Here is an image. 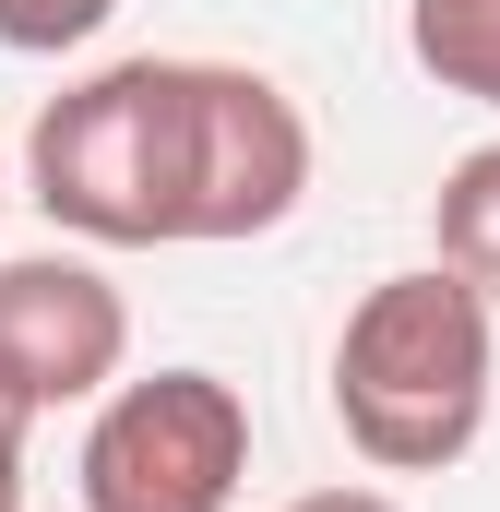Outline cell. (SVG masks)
<instances>
[{
	"instance_id": "6da1fadb",
	"label": "cell",
	"mask_w": 500,
	"mask_h": 512,
	"mask_svg": "<svg viewBox=\"0 0 500 512\" xmlns=\"http://www.w3.org/2000/svg\"><path fill=\"white\" fill-rule=\"evenodd\" d=\"M500 393V298H477L453 262L381 274L334 334V429L381 477H441L477 453Z\"/></svg>"
},
{
	"instance_id": "7a4b0ae2",
	"label": "cell",
	"mask_w": 500,
	"mask_h": 512,
	"mask_svg": "<svg viewBox=\"0 0 500 512\" xmlns=\"http://www.w3.org/2000/svg\"><path fill=\"white\" fill-rule=\"evenodd\" d=\"M24 203L84 251H179L191 215V60H108L24 131Z\"/></svg>"
},
{
	"instance_id": "3957f363",
	"label": "cell",
	"mask_w": 500,
	"mask_h": 512,
	"mask_svg": "<svg viewBox=\"0 0 500 512\" xmlns=\"http://www.w3.org/2000/svg\"><path fill=\"white\" fill-rule=\"evenodd\" d=\"M84 512H239L250 489V393L227 370H143L108 382L72 453Z\"/></svg>"
},
{
	"instance_id": "277c9868",
	"label": "cell",
	"mask_w": 500,
	"mask_h": 512,
	"mask_svg": "<svg viewBox=\"0 0 500 512\" xmlns=\"http://www.w3.org/2000/svg\"><path fill=\"white\" fill-rule=\"evenodd\" d=\"M298 203H310V108L250 60H191V215H179V251L274 239Z\"/></svg>"
},
{
	"instance_id": "5b68a950",
	"label": "cell",
	"mask_w": 500,
	"mask_h": 512,
	"mask_svg": "<svg viewBox=\"0 0 500 512\" xmlns=\"http://www.w3.org/2000/svg\"><path fill=\"white\" fill-rule=\"evenodd\" d=\"M131 370V298L84 251H12L0 262V382L36 417L96 405Z\"/></svg>"
},
{
	"instance_id": "8992f818",
	"label": "cell",
	"mask_w": 500,
	"mask_h": 512,
	"mask_svg": "<svg viewBox=\"0 0 500 512\" xmlns=\"http://www.w3.org/2000/svg\"><path fill=\"white\" fill-rule=\"evenodd\" d=\"M405 60L500 120V0H405Z\"/></svg>"
},
{
	"instance_id": "52a82bcc",
	"label": "cell",
	"mask_w": 500,
	"mask_h": 512,
	"mask_svg": "<svg viewBox=\"0 0 500 512\" xmlns=\"http://www.w3.org/2000/svg\"><path fill=\"white\" fill-rule=\"evenodd\" d=\"M429 239H441V262H453L477 298H500V143H477V155H453V167H441Z\"/></svg>"
},
{
	"instance_id": "ba28073f",
	"label": "cell",
	"mask_w": 500,
	"mask_h": 512,
	"mask_svg": "<svg viewBox=\"0 0 500 512\" xmlns=\"http://www.w3.org/2000/svg\"><path fill=\"white\" fill-rule=\"evenodd\" d=\"M108 12L120 0H0V48L12 60H72V48L108 36Z\"/></svg>"
},
{
	"instance_id": "9c48e42d",
	"label": "cell",
	"mask_w": 500,
	"mask_h": 512,
	"mask_svg": "<svg viewBox=\"0 0 500 512\" xmlns=\"http://www.w3.org/2000/svg\"><path fill=\"white\" fill-rule=\"evenodd\" d=\"M24 441H36V405L0 382V512H24Z\"/></svg>"
},
{
	"instance_id": "30bf717a",
	"label": "cell",
	"mask_w": 500,
	"mask_h": 512,
	"mask_svg": "<svg viewBox=\"0 0 500 512\" xmlns=\"http://www.w3.org/2000/svg\"><path fill=\"white\" fill-rule=\"evenodd\" d=\"M286 512H405V501H393V489H298Z\"/></svg>"
},
{
	"instance_id": "8fae6325",
	"label": "cell",
	"mask_w": 500,
	"mask_h": 512,
	"mask_svg": "<svg viewBox=\"0 0 500 512\" xmlns=\"http://www.w3.org/2000/svg\"><path fill=\"white\" fill-rule=\"evenodd\" d=\"M0 215H12V167H0Z\"/></svg>"
}]
</instances>
